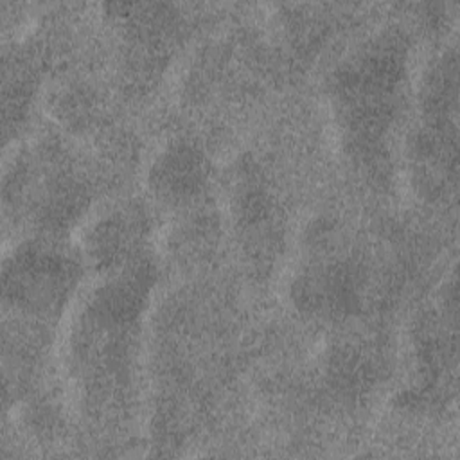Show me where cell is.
I'll use <instances>...</instances> for the list:
<instances>
[{
  "label": "cell",
  "instance_id": "6da1fadb",
  "mask_svg": "<svg viewBox=\"0 0 460 460\" xmlns=\"http://www.w3.org/2000/svg\"><path fill=\"white\" fill-rule=\"evenodd\" d=\"M158 183L162 190L171 196L189 194L201 180V162L190 149H180L165 156L158 171Z\"/></svg>",
  "mask_w": 460,
  "mask_h": 460
}]
</instances>
